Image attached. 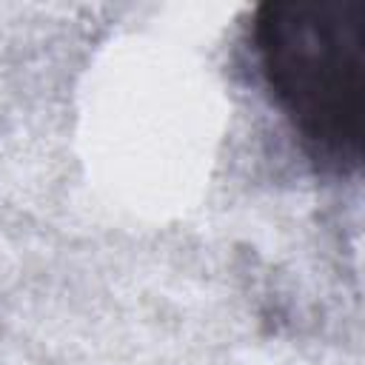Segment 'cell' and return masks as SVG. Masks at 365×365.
Here are the masks:
<instances>
[{
  "instance_id": "1",
  "label": "cell",
  "mask_w": 365,
  "mask_h": 365,
  "mask_svg": "<svg viewBox=\"0 0 365 365\" xmlns=\"http://www.w3.org/2000/svg\"><path fill=\"white\" fill-rule=\"evenodd\" d=\"M259 77L325 171L351 174L365 145V3L268 0L254 9Z\"/></svg>"
}]
</instances>
